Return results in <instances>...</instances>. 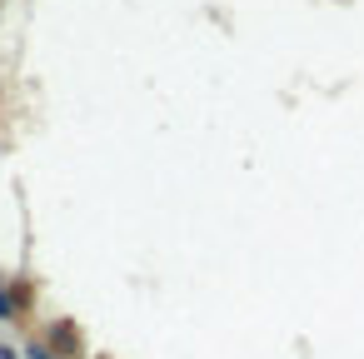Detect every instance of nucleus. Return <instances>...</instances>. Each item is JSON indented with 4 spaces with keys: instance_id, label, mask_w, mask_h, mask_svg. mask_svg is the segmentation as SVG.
Segmentation results:
<instances>
[{
    "instance_id": "f257e3e1",
    "label": "nucleus",
    "mask_w": 364,
    "mask_h": 359,
    "mask_svg": "<svg viewBox=\"0 0 364 359\" xmlns=\"http://www.w3.org/2000/svg\"><path fill=\"white\" fill-rule=\"evenodd\" d=\"M0 320H15V299L6 289H0Z\"/></svg>"
},
{
    "instance_id": "f03ea898",
    "label": "nucleus",
    "mask_w": 364,
    "mask_h": 359,
    "mask_svg": "<svg viewBox=\"0 0 364 359\" xmlns=\"http://www.w3.org/2000/svg\"><path fill=\"white\" fill-rule=\"evenodd\" d=\"M30 359H50V349H40V344H30Z\"/></svg>"
},
{
    "instance_id": "7ed1b4c3",
    "label": "nucleus",
    "mask_w": 364,
    "mask_h": 359,
    "mask_svg": "<svg viewBox=\"0 0 364 359\" xmlns=\"http://www.w3.org/2000/svg\"><path fill=\"white\" fill-rule=\"evenodd\" d=\"M0 359H20V354H15V349H11V344H0Z\"/></svg>"
}]
</instances>
